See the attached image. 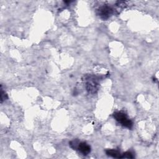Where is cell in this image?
Instances as JSON below:
<instances>
[{"label": "cell", "mask_w": 159, "mask_h": 159, "mask_svg": "<svg viewBox=\"0 0 159 159\" xmlns=\"http://www.w3.org/2000/svg\"><path fill=\"white\" fill-rule=\"evenodd\" d=\"M113 13V9L109 6H102L98 9V14L102 19H108Z\"/></svg>", "instance_id": "obj_3"}, {"label": "cell", "mask_w": 159, "mask_h": 159, "mask_svg": "<svg viewBox=\"0 0 159 159\" xmlns=\"http://www.w3.org/2000/svg\"><path fill=\"white\" fill-rule=\"evenodd\" d=\"M77 149L84 155H87L91 152L90 146L86 142H79Z\"/></svg>", "instance_id": "obj_4"}, {"label": "cell", "mask_w": 159, "mask_h": 159, "mask_svg": "<svg viewBox=\"0 0 159 159\" xmlns=\"http://www.w3.org/2000/svg\"><path fill=\"white\" fill-rule=\"evenodd\" d=\"M6 99H7V95L6 94V93L2 90V86H1V102H2L3 101L6 100Z\"/></svg>", "instance_id": "obj_7"}, {"label": "cell", "mask_w": 159, "mask_h": 159, "mask_svg": "<svg viewBox=\"0 0 159 159\" xmlns=\"http://www.w3.org/2000/svg\"><path fill=\"white\" fill-rule=\"evenodd\" d=\"M134 158V156L133 155V153L131 152H126L122 154V157H121V158Z\"/></svg>", "instance_id": "obj_6"}, {"label": "cell", "mask_w": 159, "mask_h": 159, "mask_svg": "<svg viewBox=\"0 0 159 159\" xmlns=\"http://www.w3.org/2000/svg\"><path fill=\"white\" fill-rule=\"evenodd\" d=\"M99 77L94 75H87L84 76V81L86 83V89L90 93H95L98 90Z\"/></svg>", "instance_id": "obj_1"}, {"label": "cell", "mask_w": 159, "mask_h": 159, "mask_svg": "<svg viewBox=\"0 0 159 159\" xmlns=\"http://www.w3.org/2000/svg\"><path fill=\"white\" fill-rule=\"evenodd\" d=\"M106 153L108 156H110L114 158H121V157H122V154L120 153V152L117 150L108 149L106 150Z\"/></svg>", "instance_id": "obj_5"}, {"label": "cell", "mask_w": 159, "mask_h": 159, "mask_svg": "<svg viewBox=\"0 0 159 159\" xmlns=\"http://www.w3.org/2000/svg\"><path fill=\"white\" fill-rule=\"evenodd\" d=\"M113 116L114 118L122 126L129 129L132 128L133 123L131 120L128 119L127 116L125 113L122 112H115L113 114Z\"/></svg>", "instance_id": "obj_2"}]
</instances>
